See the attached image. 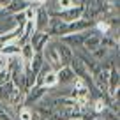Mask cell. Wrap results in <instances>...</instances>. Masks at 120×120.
I'll return each mask as SVG.
<instances>
[{
	"instance_id": "6da1fadb",
	"label": "cell",
	"mask_w": 120,
	"mask_h": 120,
	"mask_svg": "<svg viewBox=\"0 0 120 120\" xmlns=\"http://www.w3.org/2000/svg\"><path fill=\"white\" fill-rule=\"evenodd\" d=\"M41 53H42V58H44V62L51 65L53 71H58V69L62 67V62H60V56H58V51H56V46H55V41H53V37H51V41H49L48 44L44 46V49H42Z\"/></svg>"
},
{
	"instance_id": "7a4b0ae2",
	"label": "cell",
	"mask_w": 120,
	"mask_h": 120,
	"mask_svg": "<svg viewBox=\"0 0 120 120\" xmlns=\"http://www.w3.org/2000/svg\"><path fill=\"white\" fill-rule=\"evenodd\" d=\"M90 32H92V28L83 30V32H74V34H65V35H62V37H58V39L74 51V49H78V48H83V41L86 39V35H88Z\"/></svg>"
},
{
	"instance_id": "3957f363",
	"label": "cell",
	"mask_w": 120,
	"mask_h": 120,
	"mask_svg": "<svg viewBox=\"0 0 120 120\" xmlns=\"http://www.w3.org/2000/svg\"><path fill=\"white\" fill-rule=\"evenodd\" d=\"M48 94V88L42 85H34V86H30L28 90L25 92V101H23V106H34L37 104L39 101H41L44 95Z\"/></svg>"
},
{
	"instance_id": "277c9868",
	"label": "cell",
	"mask_w": 120,
	"mask_h": 120,
	"mask_svg": "<svg viewBox=\"0 0 120 120\" xmlns=\"http://www.w3.org/2000/svg\"><path fill=\"white\" fill-rule=\"evenodd\" d=\"M81 16H83L81 5H72V7L65 9V11H58L55 14H51V18H58L60 21H64V23H72L76 19H81Z\"/></svg>"
},
{
	"instance_id": "5b68a950",
	"label": "cell",
	"mask_w": 120,
	"mask_h": 120,
	"mask_svg": "<svg viewBox=\"0 0 120 120\" xmlns=\"http://www.w3.org/2000/svg\"><path fill=\"white\" fill-rule=\"evenodd\" d=\"M118 85H120V71L118 67H111L108 74V83H106V94L109 97H118Z\"/></svg>"
},
{
	"instance_id": "8992f818",
	"label": "cell",
	"mask_w": 120,
	"mask_h": 120,
	"mask_svg": "<svg viewBox=\"0 0 120 120\" xmlns=\"http://www.w3.org/2000/svg\"><path fill=\"white\" fill-rule=\"evenodd\" d=\"M49 12L46 11L44 5H39L37 11H35V16H34V25H35V30L39 32H46L48 28V23H49Z\"/></svg>"
},
{
	"instance_id": "52a82bcc",
	"label": "cell",
	"mask_w": 120,
	"mask_h": 120,
	"mask_svg": "<svg viewBox=\"0 0 120 120\" xmlns=\"http://www.w3.org/2000/svg\"><path fill=\"white\" fill-rule=\"evenodd\" d=\"M51 41V35L48 34V32H39V30H35L34 34H32V37H30V44H32V48L35 49V51H42L44 49V46L48 44V42Z\"/></svg>"
},
{
	"instance_id": "ba28073f",
	"label": "cell",
	"mask_w": 120,
	"mask_h": 120,
	"mask_svg": "<svg viewBox=\"0 0 120 120\" xmlns=\"http://www.w3.org/2000/svg\"><path fill=\"white\" fill-rule=\"evenodd\" d=\"M53 41H55V46H56V51H58V56H60L62 65H69V64H71V60H72V56H74V51H72L67 44H64L60 39L53 37Z\"/></svg>"
},
{
	"instance_id": "9c48e42d",
	"label": "cell",
	"mask_w": 120,
	"mask_h": 120,
	"mask_svg": "<svg viewBox=\"0 0 120 120\" xmlns=\"http://www.w3.org/2000/svg\"><path fill=\"white\" fill-rule=\"evenodd\" d=\"M101 46V34L92 26V32L86 35V39L83 41V49H86L88 53H92L94 49H97Z\"/></svg>"
},
{
	"instance_id": "30bf717a",
	"label": "cell",
	"mask_w": 120,
	"mask_h": 120,
	"mask_svg": "<svg viewBox=\"0 0 120 120\" xmlns=\"http://www.w3.org/2000/svg\"><path fill=\"white\" fill-rule=\"evenodd\" d=\"M76 74L72 72V69L69 65H62V67L56 71V79H58V85H72Z\"/></svg>"
},
{
	"instance_id": "8fae6325",
	"label": "cell",
	"mask_w": 120,
	"mask_h": 120,
	"mask_svg": "<svg viewBox=\"0 0 120 120\" xmlns=\"http://www.w3.org/2000/svg\"><path fill=\"white\" fill-rule=\"evenodd\" d=\"M69 67L72 69V72L76 74V78H81V79H86L90 76V72H88V69L85 67V64H83L81 60L78 58V56H72V60H71V64H69Z\"/></svg>"
},
{
	"instance_id": "7c38bea8",
	"label": "cell",
	"mask_w": 120,
	"mask_h": 120,
	"mask_svg": "<svg viewBox=\"0 0 120 120\" xmlns=\"http://www.w3.org/2000/svg\"><path fill=\"white\" fill-rule=\"evenodd\" d=\"M39 85L46 86L48 90L56 88V86H58V79H56V71H49V72H46V74L42 76V79H41V83H39Z\"/></svg>"
},
{
	"instance_id": "4fadbf2b",
	"label": "cell",
	"mask_w": 120,
	"mask_h": 120,
	"mask_svg": "<svg viewBox=\"0 0 120 120\" xmlns=\"http://www.w3.org/2000/svg\"><path fill=\"white\" fill-rule=\"evenodd\" d=\"M12 90H14V85L11 83V79L0 86V102H9V101H11Z\"/></svg>"
},
{
	"instance_id": "5bb4252c",
	"label": "cell",
	"mask_w": 120,
	"mask_h": 120,
	"mask_svg": "<svg viewBox=\"0 0 120 120\" xmlns=\"http://www.w3.org/2000/svg\"><path fill=\"white\" fill-rule=\"evenodd\" d=\"M34 55H35V49L32 48V44H30V42H26V44L21 46V49H19V56H21L23 64H28Z\"/></svg>"
},
{
	"instance_id": "9a60e30c",
	"label": "cell",
	"mask_w": 120,
	"mask_h": 120,
	"mask_svg": "<svg viewBox=\"0 0 120 120\" xmlns=\"http://www.w3.org/2000/svg\"><path fill=\"white\" fill-rule=\"evenodd\" d=\"M19 46L16 44V42H7V44H4L2 46V55H5V56H12V55H19Z\"/></svg>"
},
{
	"instance_id": "2e32d148",
	"label": "cell",
	"mask_w": 120,
	"mask_h": 120,
	"mask_svg": "<svg viewBox=\"0 0 120 120\" xmlns=\"http://www.w3.org/2000/svg\"><path fill=\"white\" fill-rule=\"evenodd\" d=\"M26 5H28V4H26V2H23V0H11V4H9L5 9H7V11L11 12V14H14V12L23 11V9H25Z\"/></svg>"
},
{
	"instance_id": "e0dca14e",
	"label": "cell",
	"mask_w": 120,
	"mask_h": 120,
	"mask_svg": "<svg viewBox=\"0 0 120 120\" xmlns=\"http://www.w3.org/2000/svg\"><path fill=\"white\" fill-rule=\"evenodd\" d=\"M12 19H14L16 26H23V25L26 23V18H25V12H23V11L14 12V14H12Z\"/></svg>"
},
{
	"instance_id": "ac0fdd59",
	"label": "cell",
	"mask_w": 120,
	"mask_h": 120,
	"mask_svg": "<svg viewBox=\"0 0 120 120\" xmlns=\"http://www.w3.org/2000/svg\"><path fill=\"white\" fill-rule=\"evenodd\" d=\"M9 79H11V78H9V72H7V69H4V71L0 72V86L4 85V83H7Z\"/></svg>"
},
{
	"instance_id": "d6986e66",
	"label": "cell",
	"mask_w": 120,
	"mask_h": 120,
	"mask_svg": "<svg viewBox=\"0 0 120 120\" xmlns=\"http://www.w3.org/2000/svg\"><path fill=\"white\" fill-rule=\"evenodd\" d=\"M5 67H7V56H5V55H2V53H0V72L4 71Z\"/></svg>"
},
{
	"instance_id": "ffe728a7",
	"label": "cell",
	"mask_w": 120,
	"mask_h": 120,
	"mask_svg": "<svg viewBox=\"0 0 120 120\" xmlns=\"http://www.w3.org/2000/svg\"><path fill=\"white\" fill-rule=\"evenodd\" d=\"M9 4H11V0H0V9H4V7H7Z\"/></svg>"
},
{
	"instance_id": "44dd1931",
	"label": "cell",
	"mask_w": 120,
	"mask_h": 120,
	"mask_svg": "<svg viewBox=\"0 0 120 120\" xmlns=\"http://www.w3.org/2000/svg\"><path fill=\"white\" fill-rule=\"evenodd\" d=\"M35 4H37V5H46V4H48V0H35Z\"/></svg>"
},
{
	"instance_id": "7402d4cb",
	"label": "cell",
	"mask_w": 120,
	"mask_h": 120,
	"mask_svg": "<svg viewBox=\"0 0 120 120\" xmlns=\"http://www.w3.org/2000/svg\"><path fill=\"white\" fill-rule=\"evenodd\" d=\"M23 2H26V4H34L35 0H23Z\"/></svg>"
},
{
	"instance_id": "603a6c76",
	"label": "cell",
	"mask_w": 120,
	"mask_h": 120,
	"mask_svg": "<svg viewBox=\"0 0 120 120\" xmlns=\"http://www.w3.org/2000/svg\"><path fill=\"white\" fill-rule=\"evenodd\" d=\"M69 120H81V118H69Z\"/></svg>"
},
{
	"instance_id": "cb8c5ba5",
	"label": "cell",
	"mask_w": 120,
	"mask_h": 120,
	"mask_svg": "<svg viewBox=\"0 0 120 120\" xmlns=\"http://www.w3.org/2000/svg\"><path fill=\"white\" fill-rule=\"evenodd\" d=\"M95 120H102V118H101V116H97V118H95Z\"/></svg>"
}]
</instances>
